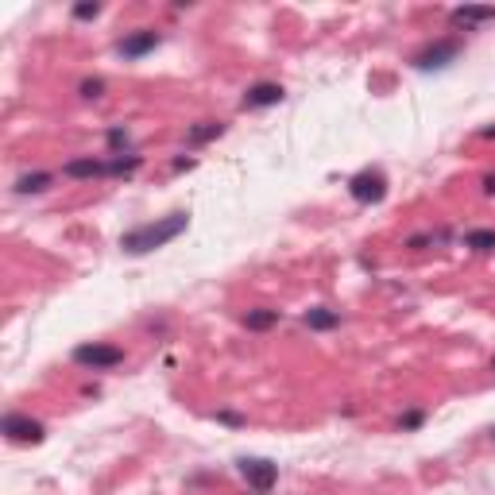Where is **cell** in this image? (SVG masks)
<instances>
[{"instance_id": "20", "label": "cell", "mask_w": 495, "mask_h": 495, "mask_svg": "<svg viewBox=\"0 0 495 495\" xmlns=\"http://www.w3.org/2000/svg\"><path fill=\"white\" fill-rule=\"evenodd\" d=\"M97 12H101V4H74V16H78V20H93Z\"/></svg>"}, {"instance_id": "13", "label": "cell", "mask_w": 495, "mask_h": 495, "mask_svg": "<svg viewBox=\"0 0 495 495\" xmlns=\"http://www.w3.org/2000/svg\"><path fill=\"white\" fill-rule=\"evenodd\" d=\"M221 132H225V124L221 120H202V124H194V128L186 132V144H209V139H217Z\"/></svg>"}, {"instance_id": "4", "label": "cell", "mask_w": 495, "mask_h": 495, "mask_svg": "<svg viewBox=\"0 0 495 495\" xmlns=\"http://www.w3.org/2000/svg\"><path fill=\"white\" fill-rule=\"evenodd\" d=\"M457 54H460L457 39H437V43L422 47V51L414 54V66L418 70H445L449 62H457Z\"/></svg>"}, {"instance_id": "15", "label": "cell", "mask_w": 495, "mask_h": 495, "mask_svg": "<svg viewBox=\"0 0 495 495\" xmlns=\"http://www.w3.org/2000/svg\"><path fill=\"white\" fill-rule=\"evenodd\" d=\"M465 248H472V252H495V228H472V233H465Z\"/></svg>"}, {"instance_id": "21", "label": "cell", "mask_w": 495, "mask_h": 495, "mask_svg": "<svg viewBox=\"0 0 495 495\" xmlns=\"http://www.w3.org/2000/svg\"><path fill=\"white\" fill-rule=\"evenodd\" d=\"M217 422H225V426H244V418H240V414H233V410H221Z\"/></svg>"}, {"instance_id": "2", "label": "cell", "mask_w": 495, "mask_h": 495, "mask_svg": "<svg viewBox=\"0 0 495 495\" xmlns=\"http://www.w3.org/2000/svg\"><path fill=\"white\" fill-rule=\"evenodd\" d=\"M74 364L93 368V371H109V368L124 364V349L105 344V341H89V344H78V349H74Z\"/></svg>"}, {"instance_id": "3", "label": "cell", "mask_w": 495, "mask_h": 495, "mask_svg": "<svg viewBox=\"0 0 495 495\" xmlns=\"http://www.w3.org/2000/svg\"><path fill=\"white\" fill-rule=\"evenodd\" d=\"M240 476L248 480V488H252L255 495H267L271 488L279 484V465H271V460H260V457H252V460H240Z\"/></svg>"}, {"instance_id": "17", "label": "cell", "mask_w": 495, "mask_h": 495, "mask_svg": "<svg viewBox=\"0 0 495 495\" xmlns=\"http://www.w3.org/2000/svg\"><path fill=\"white\" fill-rule=\"evenodd\" d=\"M81 97H105V81L101 78H86L81 81Z\"/></svg>"}, {"instance_id": "5", "label": "cell", "mask_w": 495, "mask_h": 495, "mask_svg": "<svg viewBox=\"0 0 495 495\" xmlns=\"http://www.w3.org/2000/svg\"><path fill=\"white\" fill-rule=\"evenodd\" d=\"M349 194L356 197L360 205H375V202L387 197V178L379 175V170H360V175H352Z\"/></svg>"}, {"instance_id": "22", "label": "cell", "mask_w": 495, "mask_h": 495, "mask_svg": "<svg viewBox=\"0 0 495 495\" xmlns=\"http://www.w3.org/2000/svg\"><path fill=\"white\" fill-rule=\"evenodd\" d=\"M484 194H495V175L484 178Z\"/></svg>"}, {"instance_id": "1", "label": "cell", "mask_w": 495, "mask_h": 495, "mask_svg": "<svg viewBox=\"0 0 495 495\" xmlns=\"http://www.w3.org/2000/svg\"><path fill=\"white\" fill-rule=\"evenodd\" d=\"M190 225V213H170V217H159V221H147V225H136L132 233L120 236V248L128 255H147L155 248L170 244L175 236H182Z\"/></svg>"}, {"instance_id": "8", "label": "cell", "mask_w": 495, "mask_h": 495, "mask_svg": "<svg viewBox=\"0 0 495 495\" xmlns=\"http://www.w3.org/2000/svg\"><path fill=\"white\" fill-rule=\"evenodd\" d=\"M283 97L286 93H283L279 81H255V86L244 93V109H271V105H279Z\"/></svg>"}, {"instance_id": "14", "label": "cell", "mask_w": 495, "mask_h": 495, "mask_svg": "<svg viewBox=\"0 0 495 495\" xmlns=\"http://www.w3.org/2000/svg\"><path fill=\"white\" fill-rule=\"evenodd\" d=\"M271 325H279V310H248L244 313V329H252V333H267Z\"/></svg>"}, {"instance_id": "10", "label": "cell", "mask_w": 495, "mask_h": 495, "mask_svg": "<svg viewBox=\"0 0 495 495\" xmlns=\"http://www.w3.org/2000/svg\"><path fill=\"white\" fill-rule=\"evenodd\" d=\"M449 20L457 23V28H476V23H488L495 20V8H480V4H468V8H453Z\"/></svg>"}, {"instance_id": "16", "label": "cell", "mask_w": 495, "mask_h": 495, "mask_svg": "<svg viewBox=\"0 0 495 495\" xmlns=\"http://www.w3.org/2000/svg\"><path fill=\"white\" fill-rule=\"evenodd\" d=\"M136 167H139V155H117V159H109V178H124Z\"/></svg>"}, {"instance_id": "18", "label": "cell", "mask_w": 495, "mask_h": 495, "mask_svg": "<svg viewBox=\"0 0 495 495\" xmlns=\"http://www.w3.org/2000/svg\"><path fill=\"white\" fill-rule=\"evenodd\" d=\"M422 422H426V410H410V414H402V418H399L402 430H418Z\"/></svg>"}, {"instance_id": "19", "label": "cell", "mask_w": 495, "mask_h": 495, "mask_svg": "<svg viewBox=\"0 0 495 495\" xmlns=\"http://www.w3.org/2000/svg\"><path fill=\"white\" fill-rule=\"evenodd\" d=\"M109 147H112V151L128 147V132H124V128H112V132H109Z\"/></svg>"}, {"instance_id": "6", "label": "cell", "mask_w": 495, "mask_h": 495, "mask_svg": "<svg viewBox=\"0 0 495 495\" xmlns=\"http://www.w3.org/2000/svg\"><path fill=\"white\" fill-rule=\"evenodd\" d=\"M0 430H4L12 441H43V422H35V418H28V414H4V422H0Z\"/></svg>"}, {"instance_id": "9", "label": "cell", "mask_w": 495, "mask_h": 495, "mask_svg": "<svg viewBox=\"0 0 495 495\" xmlns=\"http://www.w3.org/2000/svg\"><path fill=\"white\" fill-rule=\"evenodd\" d=\"M66 178H105L109 175V163L105 159H93V155H86V159H70L62 167Z\"/></svg>"}, {"instance_id": "12", "label": "cell", "mask_w": 495, "mask_h": 495, "mask_svg": "<svg viewBox=\"0 0 495 495\" xmlns=\"http://www.w3.org/2000/svg\"><path fill=\"white\" fill-rule=\"evenodd\" d=\"M54 175H47V170H35V175H20L16 178V194H43V190H51Z\"/></svg>"}, {"instance_id": "7", "label": "cell", "mask_w": 495, "mask_h": 495, "mask_svg": "<svg viewBox=\"0 0 495 495\" xmlns=\"http://www.w3.org/2000/svg\"><path fill=\"white\" fill-rule=\"evenodd\" d=\"M155 47H159V31L139 28V31H132V35H124V39H120L117 51L124 54V59H144V54H151Z\"/></svg>"}, {"instance_id": "23", "label": "cell", "mask_w": 495, "mask_h": 495, "mask_svg": "<svg viewBox=\"0 0 495 495\" xmlns=\"http://www.w3.org/2000/svg\"><path fill=\"white\" fill-rule=\"evenodd\" d=\"M491 371H495V360H491Z\"/></svg>"}, {"instance_id": "24", "label": "cell", "mask_w": 495, "mask_h": 495, "mask_svg": "<svg viewBox=\"0 0 495 495\" xmlns=\"http://www.w3.org/2000/svg\"><path fill=\"white\" fill-rule=\"evenodd\" d=\"M491 441H495V430H491Z\"/></svg>"}, {"instance_id": "11", "label": "cell", "mask_w": 495, "mask_h": 495, "mask_svg": "<svg viewBox=\"0 0 495 495\" xmlns=\"http://www.w3.org/2000/svg\"><path fill=\"white\" fill-rule=\"evenodd\" d=\"M306 321L310 329H318V333H329V329H337L341 325V313L337 310H325V306H313V310H306Z\"/></svg>"}]
</instances>
